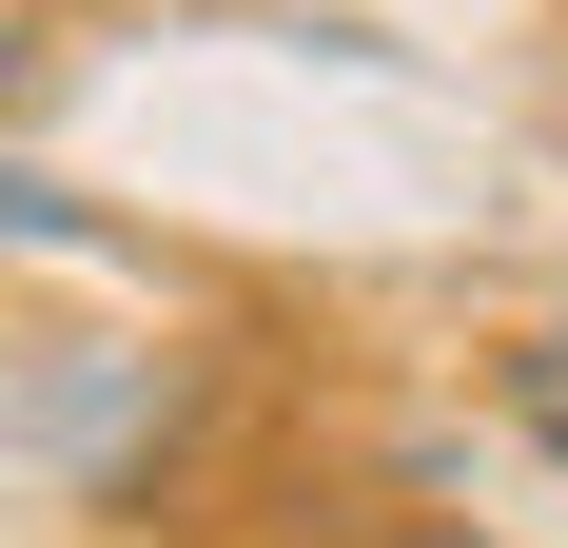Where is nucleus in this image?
<instances>
[{"label": "nucleus", "mask_w": 568, "mask_h": 548, "mask_svg": "<svg viewBox=\"0 0 568 548\" xmlns=\"http://www.w3.org/2000/svg\"><path fill=\"white\" fill-rule=\"evenodd\" d=\"M490 392H510V432L568 470V314H549V333H510V373H490Z\"/></svg>", "instance_id": "nucleus-1"}, {"label": "nucleus", "mask_w": 568, "mask_h": 548, "mask_svg": "<svg viewBox=\"0 0 568 548\" xmlns=\"http://www.w3.org/2000/svg\"><path fill=\"white\" fill-rule=\"evenodd\" d=\"M20 99H40V40H20V20H0V138H20Z\"/></svg>", "instance_id": "nucleus-3"}, {"label": "nucleus", "mask_w": 568, "mask_h": 548, "mask_svg": "<svg viewBox=\"0 0 568 548\" xmlns=\"http://www.w3.org/2000/svg\"><path fill=\"white\" fill-rule=\"evenodd\" d=\"M0 235H20V255H79V235H99V216H79L59 176H20V158H0Z\"/></svg>", "instance_id": "nucleus-2"}, {"label": "nucleus", "mask_w": 568, "mask_h": 548, "mask_svg": "<svg viewBox=\"0 0 568 548\" xmlns=\"http://www.w3.org/2000/svg\"><path fill=\"white\" fill-rule=\"evenodd\" d=\"M393 548H470V529H393Z\"/></svg>", "instance_id": "nucleus-4"}]
</instances>
